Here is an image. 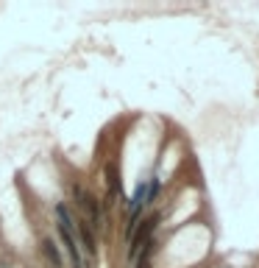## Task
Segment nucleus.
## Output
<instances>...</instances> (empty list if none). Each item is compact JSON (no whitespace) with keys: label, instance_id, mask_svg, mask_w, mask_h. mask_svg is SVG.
I'll use <instances>...</instances> for the list:
<instances>
[{"label":"nucleus","instance_id":"f257e3e1","mask_svg":"<svg viewBox=\"0 0 259 268\" xmlns=\"http://www.w3.org/2000/svg\"><path fill=\"white\" fill-rule=\"evenodd\" d=\"M56 218H59V237L67 249V254L73 257L76 268H84L81 266V251H78V243H76V221L70 218V212L64 204H56Z\"/></svg>","mask_w":259,"mask_h":268},{"label":"nucleus","instance_id":"f03ea898","mask_svg":"<svg viewBox=\"0 0 259 268\" xmlns=\"http://www.w3.org/2000/svg\"><path fill=\"white\" fill-rule=\"evenodd\" d=\"M156 223H159V212H156V215H151L148 221H142V226L131 232V246H128V257H131V260L139 257V249L151 240V234H153V229H156Z\"/></svg>","mask_w":259,"mask_h":268},{"label":"nucleus","instance_id":"7ed1b4c3","mask_svg":"<svg viewBox=\"0 0 259 268\" xmlns=\"http://www.w3.org/2000/svg\"><path fill=\"white\" fill-rule=\"evenodd\" d=\"M76 232H78V237H81V246L90 251V254H95L98 251V243H95V232H92V226L84 218L81 221H76Z\"/></svg>","mask_w":259,"mask_h":268},{"label":"nucleus","instance_id":"20e7f679","mask_svg":"<svg viewBox=\"0 0 259 268\" xmlns=\"http://www.w3.org/2000/svg\"><path fill=\"white\" fill-rule=\"evenodd\" d=\"M81 204H84V210H87V215H90L87 223H90L92 229H98V226H101V204H98V199H95V196H84Z\"/></svg>","mask_w":259,"mask_h":268},{"label":"nucleus","instance_id":"39448f33","mask_svg":"<svg viewBox=\"0 0 259 268\" xmlns=\"http://www.w3.org/2000/svg\"><path fill=\"white\" fill-rule=\"evenodd\" d=\"M106 182H109V199H114V196L123 190V182H120V170H117V162H109V165H106Z\"/></svg>","mask_w":259,"mask_h":268},{"label":"nucleus","instance_id":"423d86ee","mask_svg":"<svg viewBox=\"0 0 259 268\" xmlns=\"http://www.w3.org/2000/svg\"><path fill=\"white\" fill-rule=\"evenodd\" d=\"M42 251H45V257L50 260V263H53V266L61 268V251L56 249V243H53L50 237H45V240H42Z\"/></svg>","mask_w":259,"mask_h":268},{"label":"nucleus","instance_id":"0eeeda50","mask_svg":"<svg viewBox=\"0 0 259 268\" xmlns=\"http://www.w3.org/2000/svg\"><path fill=\"white\" fill-rule=\"evenodd\" d=\"M156 196H159V179L153 176L151 182H148V196H145V204H151V201L156 199Z\"/></svg>","mask_w":259,"mask_h":268}]
</instances>
